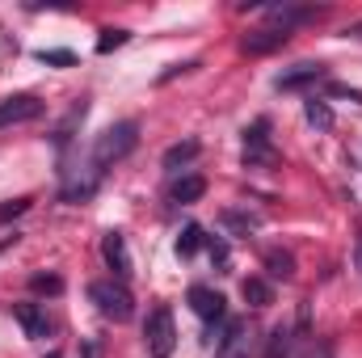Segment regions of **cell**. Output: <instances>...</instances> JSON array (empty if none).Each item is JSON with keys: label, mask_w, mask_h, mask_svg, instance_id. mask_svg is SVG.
I'll use <instances>...</instances> for the list:
<instances>
[{"label": "cell", "mask_w": 362, "mask_h": 358, "mask_svg": "<svg viewBox=\"0 0 362 358\" xmlns=\"http://www.w3.org/2000/svg\"><path fill=\"white\" fill-rule=\"evenodd\" d=\"M135 144H139V122H114L110 131H101L97 135V144H93V169H110V165H118V161H127L131 152H135Z\"/></svg>", "instance_id": "obj_1"}, {"label": "cell", "mask_w": 362, "mask_h": 358, "mask_svg": "<svg viewBox=\"0 0 362 358\" xmlns=\"http://www.w3.org/2000/svg\"><path fill=\"white\" fill-rule=\"evenodd\" d=\"M89 299L97 304V312L110 316L114 325L131 321V312H135V299H131V291L118 278H97V282H89Z\"/></svg>", "instance_id": "obj_2"}, {"label": "cell", "mask_w": 362, "mask_h": 358, "mask_svg": "<svg viewBox=\"0 0 362 358\" xmlns=\"http://www.w3.org/2000/svg\"><path fill=\"white\" fill-rule=\"evenodd\" d=\"M144 346H148V358H169L177 350V325H173V312L169 308H156L144 325Z\"/></svg>", "instance_id": "obj_3"}, {"label": "cell", "mask_w": 362, "mask_h": 358, "mask_svg": "<svg viewBox=\"0 0 362 358\" xmlns=\"http://www.w3.org/2000/svg\"><path fill=\"white\" fill-rule=\"evenodd\" d=\"M245 165H274V144H270V118H257L253 127H245Z\"/></svg>", "instance_id": "obj_4"}, {"label": "cell", "mask_w": 362, "mask_h": 358, "mask_svg": "<svg viewBox=\"0 0 362 358\" xmlns=\"http://www.w3.org/2000/svg\"><path fill=\"white\" fill-rule=\"evenodd\" d=\"M34 118H42V101L34 93H13V97L0 101V131L4 127H21V122H34Z\"/></svg>", "instance_id": "obj_5"}, {"label": "cell", "mask_w": 362, "mask_h": 358, "mask_svg": "<svg viewBox=\"0 0 362 358\" xmlns=\"http://www.w3.org/2000/svg\"><path fill=\"white\" fill-rule=\"evenodd\" d=\"M189 308H194V316L211 329V337H215V325L223 321V295L219 291H211V287H189Z\"/></svg>", "instance_id": "obj_6"}, {"label": "cell", "mask_w": 362, "mask_h": 358, "mask_svg": "<svg viewBox=\"0 0 362 358\" xmlns=\"http://www.w3.org/2000/svg\"><path fill=\"white\" fill-rule=\"evenodd\" d=\"M249 354H253V346H249V325H245V321H228L215 358H249Z\"/></svg>", "instance_id": "obj_7"}, {"label": "cell", "mask_w": 362, "mask_h": 358, "mask_svg": "<svg viewBox=\"0 0 362 358\" xmlns=\"http://www.w3.org/2000/svg\"><path fill=\"white\" fill-rule=\"evenodd\" d=\"M329 72H325V64H295V68H286V72H278V81H274V89L282 93H295V89H308V85H316V81H325Z\"/></svg>", "instance_id": "obj_8"}, {"label": "cell", "mask_w": 362, "mask_h": 358, "mask_svg": "<svg viewBox=\"0 0 362 358\" xmlns=\"http://www.w3.org/2000/svg\"><path fill=\"white\" fill-rule=\"evenodd\" d=\"M101 258H105V266L114 270V278H118V282H122V278H131V253H127L122 232H105V236H101Z\"/></svg>", "instance_id": "obj_9"}, {"label": "cell", "mask_w": 362, "mask_h": 358, "mask_svg": "<svg viewBox=\"0 0 362 358\" xmlns=\"http://www.w3.org/2000/svg\"><path fill=\"white\" fill-rule=\"evenodd\" d=\"M13 316H17V325L25 329L30 342H42V337L51 333V321H47V312H42L38 304H13Z\"/></svg>", "instance_id": "obj_10"}, {"label": "cell", "mask_w": 362, "mask_h": 358, "mask_svg": "<svg viewBox=\"0 0 362 358\" xmlns=\"http://www.w3.org/2000/svg\"><path fill=\"white\" fill-rule=\"evenodd\" d=\"M286 42H291L286 30H249V34L240 38V47H245L249 55H270V51H282Z\"/></svg>", "instance_id": "obj_11"}, {"label": "cell", "mask_w": 362, "mask_h": 358, "mask_svg": "<svg viewBox=\"0 0 362 358\" xmlns=\"http://www.w3.org/2000/svg\"><path fill=\"white\" fill-rule=\"evenodd\" d=\"M325 8H295V4H270L266 8V17L278 21V30H286L291 34V25H299V21H316Z\"/></svg>", "instance_id": "obj_12"}, {"label": "cell", "mask_w": 362, "mask_h": 358, "mask_svg": "<svg viewBox=\"0 0 362 358\" xmlns=\"http://www.w3.org/2000/svg\"><path fill=\"white\" fill-rule=\"evenodd\" d=\"M266 270H270V278L291 282V278H295V258H291L286 249H270V253H266Z\"/></svg>", "instance_id": "obj_13"}, {"label": "cell", "mask_w": 362, "mask_h": 358, "mask_svg": "<svg viewBox=\"0 0 362 358\" xmlns=\"http://www.w3.org/2000/svg\"><path fill=\"white\" fill-rule=\"evenodd\" d=\"M240 295H245V299H249L253 308H266V304H274V287L266 282V278H245Z\"/></svg>", "instance_id": "obj_14"}, {"label": "cell", "mask_w": 362, "mask_h": 358, "mask_svg": "<svg viewBox=\"0 0 362 358\" xmlns=\"http://www.w3.org/2000/svg\"><path fill=\"white\" fill-rule=\"evenodd\" d=\"M206 194V181L198 178V173H189V178L173 181V202H198Z\"/></svg>", "instance_id": "obj_15"}, {"label": "cell", "mask_w": 362, "mask_h": 358, "mask_svg": "<svg viewBox=\"0 0 362 358\" xmlns=\"http://www.w3.org/2000/svg\"><path fill=\"white\" fill-rule=\"evenodd\" d=\"M219 219H223V228H228V232H236V236H249V232L262 224V219H257V215H249V211H223Z\"/></svg>", "instance_id": "obj_16"}, {"label": "cell", "mask_w": 362, "mask_h": 358, "mask_svg": "<svg viewBox=\"0 0 362 358\" xmlns=\"http://www.w3.org/2000/svg\"><path fill=\"white\" fill-rule=\"evenodd\" d=\"M198 156V139H185V144H173L169 152H165V169H181V165H189Z\"/></svg>", "instance_id": "obj_17"}, {"label": "cell", "mask_w": 362, "mask_h": 358, "mask_svg": "<svg viewBox=\"0 0 362 358\" xmlns=\"http://www.w3.org/2000/svg\"><path fill=\"white\" fill-rule=\"evenodd\" d=\"M291 342H295V337H291V329H286V325H278V329L270 333L266 358H291Z\"/></svg>", "instance_id": "obj_18"}, {"label": "cell", "mask_w": 362, "mask_h": 358, "mask_svg": "<svg viewBox=\"0 0 362 358\" xmlns=\"http://www.w3.org/2000/svg\"><path fill=\"white\" fill-rule=\"evenodd\" d=\"M303 114H308V122H312V127H320V131H329V127H333V110H329L325 101H316V97L303 105Z\"/></svg>", "instance_id": "obj_19"}, {"label": "cell", "mask_w": 362, "mask_h": 358, "mask_svg": "<svg viewBox=\"0 0 362 358\" xmlns=\"http://www.w3.org/2000/svg\"><path fill=\"white\" fill-rule=\"evenodd\" d=\"M198 245H202V228H198V224H189V228L177 236V253H181V258H194V253H198Z\"/></svg>", "instance_id": "obj_20"}, {"label": "cell", "mask_w": 362, "mask_h": 358, "mask_svg": "<svg viewBox=\"0 0 362 358\" xmlns=\"http://www.w3.org/2000/svg\"><path fill=\"white\" fill-rule=\"evenodd\" d=\"M127 38H131L127 30H101V38H97V51H101V55H110V51H114V47H122Z\"/></svg>", "instance_id": "obj_21"}, {"label": "cell", "mask_w": 362, "mask_h": 358, "mask_svg": "<svg viewBox=\"0 0 362 358\" xmlns=\"http://www.w3.org/2000/svg\"><path fill=\"white\" fill-rule=\"evenodd\" d=\"M30 287H34V291H51V295H59V291H64V278H55V274H34Z\"/></svg>", "instance_id": "obj_22"}, {"label": "cell", "mask_w": 362, "mask_h": 358, "mask_svg": "<svg viewBox=\"0 0 362 358\" xmlns=\"http://www.w3.org/2000/svg\"><path fill=\"white\" fill-rule=\"evenodd\" d=\"M38 59H42V64H55V68H72V64H76L72 51H38Z\"/></svg>", "instance_id": "obj_23"}, {"label": "cell", "mask_w": 362, "mask_h": 358, "mask_svg": "<svg viewBox=\"0 0 362 358\" xmlns=\"http://www.w3.org/2000/svg\"><path fill=\"white\" fill-rule=\"evenodd\" d=\"M25 207H30V198H17L13 207H0V219H13V215H21Z\"/></svg>", "instance_id": "obj_24"}, {"label": "cell", "mask_w": 362, "mask_h": 358, "mask_svg": "<svg viewBox=\"0 0 362 358\" xmlns=\"http://www.w3.org/2000/svg\"><path fill=\"white\" fill-rule=\"evenodd\" d=\"M211 258L223 266V262H228V245H223V241H211Z\"/></svg>", "instance_id": "obj_25"}, {"label": "cell", "mask_w": 362, "mask_h": 358, "mask_svg": "<svg viewBox=\"0 0 362 358\" xmlns=\"http://www.w3.org/2000/svg\"><path fill=\"white\" fill-rule=\"evenodd\" d=\"M354 266H358V274H362V232H358V241H354Z\"/></svg>", "instance_id": "obj_26"}, {"label": "cell", "mask_w": 362, "mask_h": 358, "mask_svg": "<svg viewBox=\"0 0 362 358\" xmlns=\"http://www.w3.org/2000/svg\"><path fill=\"white\" fill-rule=\"evenodd\" d=\"M47 358H64V354H59V350H51V354H47Z\"/></svg>", "instance_id": "obj_27"}]
</instances>
